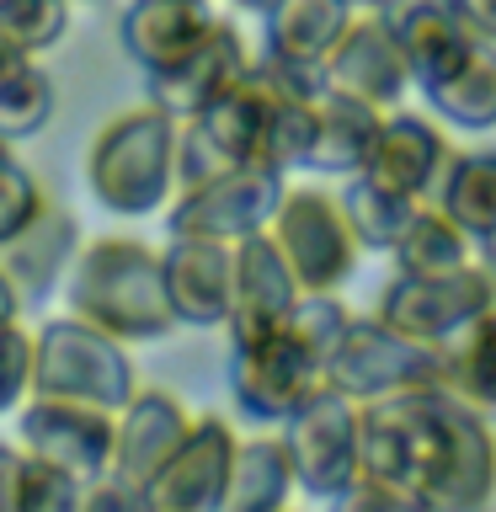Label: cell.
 Masks as SVG:
<instances>
[{"mask_svg":"<svg viewBox=\"0 0 496 512\" xmlns=\"http://www.w3.org/2000/svg\"><path fill=\"white\" fill-rule=\"evenodd\" d=\"M299 294L304 288L294 278V267L283 262L278 240L267 230L240 235L230 246V315H224L230 342H256V336L278 331Z\"/></svg>","mask_w":496,"mask_h":512,"instance_id":"14","label":"cell"},{"mask_svg":"<svg viewBox=\"0 0 496 512\" xmlns=\"http://www.w3.org/2000/svg\"><path fill=\"white\" fill-rule=\"evenodd\" d=\"M246 38H240L235 22H224V16H214V22L203 27L198 43H187L176 59L155 64V70H144V86H150V102L160 112H171L176 123L192 118L208 96L224 91L235 75H246Z\"/></svg>","mask_w":496,"mask_h":512,"instance_id":"15","label":"cell"},{"mask_svg":"<svg viewBox=\"0 0 496 512\" xmlns=\"http://www.w3.org/2000/svg\"><path fill=\"white\" fill-rule=\"evenodd\" d=\"M347 6H352V11H384L390 0H347Z\"/></svg>","mask_w":496,"mask_h":512,"instance_id":"41","label":"cell"},{"mask_svg":"<svg viewBox=\"0 0 496 512\" xmlns=\"http://www.w3.org/2000/svg\"><path fill=\"white\" fill-rule=\"evenodd\" d=\"M496 304V256L459 267V272H395L379 288V320L422 347H443L459 326Z\"/></svg>","mask_w":496,"mask_h":512,"instance_id":"6","label":"cell"},{"mask_svg":"<svg viewBox=\"0 0 496 512\" xmlns=\"http://www.w3.org/2000/svg\"><path fill=\"white\" fill-rule=\"evenodd\" d=\"M86 187L118 219L160 214L176 192V118L155 102L107 118L86 150Z\"/></svg>","mask_w":496,"mask_h":512,"instance_id":"3","label":"cell"},{"mask_svg":"<svg viewBox=\"0 0 496 512\" xmlns=\"http://www.w3.org/2000/svg\"><path fill=\"white\" fill-rule=\"evenodd\" d=\"M448 139L443 128L422 118V112H379V128H374V144H368L363 155V176H374V182L406 192V198H432V187H438V176L448 166Z\"/></svg>","mask_w":496,"mask_h":512,"instance_id":"18","label":"cell"},{"mask_svg":"<svg viewBox=\"0 0 496 512\" xmlns=\"http://www.w3.org/2000/svg\"><path fill=\"white\" fill-rule=\"evenodd\" d=\"M43 208V187L11 150H0V246L22 235V224Z\"/></svg>","mask_w":496,"mask_h":512,"instance_id":"34","label":"cell"},{"mask_svg":"<svg viewBox=\"0 0 496 512\" xmlns=\"http://www.w3.org/2000/svg\"><path fill=\"white\" fill-rule=\"evenodd\" d=\"M320 70H326L331 91H347V96H358V102L379 107V112L400 107V96L411 91L406 54H400L384 11H352L342 38L326 48V59H320Z\"/></svg>","mask_w":496,"mask_h":512,"instance_id":"12","label":"cell"},{"mask_svg":"<svg viewBox=\"0 0 496 512\" xmlns=\"http://www.w3.org/2000/svg\"><path fill=\"white\" fill-rule=\"evenodd\" d=\"M27 59H38V54H27V48L16 43V38H6V32H0V75L16 70V64H27Z\"/></svg>","mask_w":496,"mask_h":512,"instance_id":"39","label":"cell"},{"mask_svg":"<svg viewBox=\"0 0 496 512\" xmlns=\"http://www.w3.org/2000/svg\"><path fill=\"white\" fill-rule=\"evenodd\" d=\"M187 406L166 390H139L118 406V416H112V470L123 486H134L144 496V486L160 475V464H166L176 454V443H182L187 432Z\"/></svg>","mask_w":496,"mask_h":512,"instance_id":"16","label":"cell"},{"mask_svg":"<svg viewBox=\"0 0 496 512\" xmlns=\"http://www.w3.org/2000/svg\"><path fill=\"white\" fill-rule=\"evenodd\" d=\"M27 390H32V331H22V320H6L0 326V416L22 406Z\"/></svg>","mask_w":496,"mask_h":512,"instance_id":"35","label":"cell"},{"mask_svg":"<svg viewBox=\"0 0 496 512\" xmlns=\"http://www.w3.org/2000/svg\"><path fill=\"white\" fill-rule=\"evenodd\" d=\"M80 240H86L80 235V219L70 214V208L43 198V208L22 224V235L0 246V267H6V278L16 283L22 304H43L48 294H54L59 278L75 262Z\"/></svg>","mask_w":496,"mask_h":512,"instance_id":"19","label":"cell"},{"mask_svg":"<svg viewBox=\"0 0 496 512\" xmlns=\"http://www.w3.org/2000/svg\"><path fill=\"white\" fill-rule=\"evenodd\" d=\"M0 32L27 54H48L70 32V0H0Z\"/></svg>","mask_w":496,"mask_h":512,"instance_id":"32","label":"cell"},{"mask_svg":"<svg viewBox=\"0 0 496 512\" xmlns=\"http://www.w3.org/2000/svg\"><path fill=\"white\" fill-rule=\"evenodd\" d=\"M16 475H22V448L0 443V512H16Z\"/></svg>","mask_w":496,"mask_h":512,"instance_id":"37","label":"cell"},{"mask_svg":"<svg viewBox=\"0 0 496 512\" xmlns=\"http://www.w3.org/2000/svg\"><path fill=\"white\" fill-rule=\"evenodd\" d=\"M374 128H379V107L326 86L315 96V139H310V155H304V171H326V176L363 171Z\"/></svg>","mask_w":496,"mask_h":512,"instance_id":"23","label":"cell"},{"mask_svg":"<svg viewBox=\"0 0 496 512\" xmlns=\"http://www.w3.org/2000/svg\"><path fill=\"white\" fill-rule=\"evenodd\" d=\"M294 496V464H288L283 432L262 438H235L230 480H224V512H267Z\"/></svg>","mask_w":496,"mask_h":512,"instance_id":"25","label":"cell"},{"mask_svg":"<svg viewBox=\"0 0 496 512\" xmlns=\"http://www.w3.org/2000/svg\"><path fill=\"white\" fill-rule=\"evenodd\" d=\"M496 496V422L443 384L363 400L358 475L347 507H438L470 512Z\"/></svg>","mask_w":496,"mask_h":512,"instance_id":"1","label":"cell"},{"mask_svg":"<svg viewBox=\"0 0 496 512\" xmlns=\"http://www.w3.org/2000/svg\"><path fill=\"white\" fill-rule=\"evenodd\" d=\"M214 16H219L214 0H128V11L118 22L123 54L139 70H155V64L182 54L187 43H198Z\"/></svg>","mask_w":496,"mask_h":512,"instance_id":"21","label":"cell"},{"mask_svg":"<svg viewBox=\"0 0 496 512\" xmlns=\"http://www.w3.org/2000/svg\"><path fill=\"white\" fill-rule=\"evenodd\" d=\"M166 272V299L176 310V326L219 331L230 315V240L208 235H171L160 251Z\"/></svg>","mask_w":496,"mask_h":512,"instance_id":"17","label":"cell"},{"mask_svg":"<svg viewBox=\"0 0 496 512\" xmlns=\"http://www.w3.org/2000/svg\"><path fill=\"white\" fill-rule=\"evenodd\" d=\"M320 384H326L320 363L283 326L256 336V342H230V395H235L240 416H251V422L278 427Z\"/></svg>","mask_w":496,"mask_h":512,"instance_id":"11","label":"cell"},{"mask_svg":"<svg viewBox=\"0 0 496 512\" xmlns=\"http://www.w3.org/2000/svg\"><path fill=\"white\" fill-rule=\"evenodd\" d=\"M384 16H390V32H395L400 54H406L411 86L443 80L480 43L475 32L464 27V16L454 11V0H390Z\"/></svg>","mask_w":496,"mask_h":512,"instance_id":"20","label":"cell"},{"mask_svg":"<svg viewBox=\"0 0 496 512\" xmlns=\"http://www.w3.org/2000/svg\"><path fill=\"white\" fill-rule=\"evenodd\" d=\"M283 176L278 166H262V160H246V166H224L203 182H192L176 192V203H166L171 214V235H208V240H235L267 230L272 208L283 198Z\"/></svg>","mask_w":496,"mask_h":512,"instance_id":"9","label":"cell"},{"mask_svg":"<svg viewBox=\"0 0 496 512\" xmlns=\"http://www.w3.org/2000/svg\"><path fill=\"white\" fill-rule=\"evenodd\" d=\"M267 16V54L294 59V64H320L326 48L342 38L352 6L347 0H272Z\"/></svg>","mask_w":496,"mask_h":512,"instance_id":"26","label":"cell"},{"mask_svg":"<svg viewBox=\"0 0 496 512\" xmlns=\"http://www.w3.org/2000/svg\"><path fill=\"white\" fill-rule=\"evenodd\" d=\"M336 198H342V214H347V224H352V235H358L363 251H390L395 235L406 230L411 208L422 203V198H406V192L374 182V176H363V171H352Z\"/></svg>","mask_w":496,"mask_h":512,"instance_id":"29","label":"cell"},{"mask_svg":"<svg viewBox=\"0 0 496 512\" xmlns=\"http://www.w3.org/2000/svg\"><path fill=\"white\" fill-rule=\"evenodd\" d=\"M267 235L278 240L283 262L294 267L304 294H336L358 272V235L342 214V198L326 187H283L278 208L267 219Z\"/></svg>","mask_w":496,"mask_h":512,"instance_id":"5","label":"cell"},{"mask_svg":"<svg viewBox=\"0 0 496 512\" xmlns=\"http://www.w3.org/2000/svg\"><path fill=\"white\" fill-rule=\"evenodd\" d=\"M22 294H16V283L6 278V267H0V326H6V320H22Z\"/></svg>","mask_w":496,"mask_h":512,"instance_id":"38","label":"cell"},{"mask_svg":"<svg viewBox=\"0 0 496 512\" xmlns=\"http://www.w3.org/2000/svg\"><path fill=\"white\" fill-rule=\"evenodd\" d=\"M230 6H235V11H256V16H262V11L272 6V0H230Z\"/></svg>","mask_w":496,"mask_h":512,"instance_id":"40","label":"cell"},{"mask_svg":"<svg viewBox=\"0 0 496 512\" xmlns=\"http://www.w3.org/2000/svg\"><path fill=\"white\" fill-rule=\"evenodd\" d=\"M64 294H70V315L91 320L107 336H118L123 347L166 342V336L182 331L171 299H166L160 251L134 235L80 240L75 262L64 272Z\"/></svg>","mask_w":496,"mask_h":512,"instance_id":"2","label":"cell"},{"mask_svg":"<svg viewBox=\"0 0 496 512\" xmlns=\"http://www.w3.org/2000/svg\"><path fill=\"white\" fill-rule=\"evenodd\" d=\"M326 384L352 395L358 406L400 390H422V384H438V347L411 342L379 315H352L336 352L326 358Z\"/></svg>","mask_w":496,"mask_h":512,"instance_id":"8","label":"cell"},{"mask_svg":"<svg viewBox=\"0 0 496 512\" xmlns=\"http://www.w3.org/2000/svg\"><path fill=\"white\" fill-rule=\"evenodd\" d=\"M432 203L475 240H496V150L448 155L438 187H432Z\"/></svg>","mask_w":496,"mask_h":512,"instance_id":"28","label":"cell"},{"mask_svg":"<svg viewBox=\"0 0 496 512\" xmlns=\"http://www.w3.org/2000/svg\"><path fill=\"white\" fill-rule=\"evenodd\" d=\"M112 416L86 400L64 395H22L16 406V448L32 459H48L80 480H96L112 470Z\"/></svg>","mask_w":496,"mask_h":512,"instance_id":"10","label":"cell"},{"mask_svg":"<svg viewBox=\"0 0 496 512\" xmlns=\"http://www.w3.org/2000/svg\"><path fill=\"white\" fill-rule=\"evenodd\" d=\"M230 459H235V427L214 411L192 416L176 454L144 486V507L150 512H219Z\"/></svg>","mask_w":496,"mask_h":512,"instance_id":"13","label":"cell"},{"mask_svg":"<svg viewBox=\"0 0 496 512\" xmlns=\"http://www.w3.org/2000/svg\"><path fill=\"white\" fill-rule=\"evenodd\" d=\"M48 118H54V75L38 59L0 75V150H16V144L38 139Z\"/></svg>","mask_w":496,"mask_h":512,"instance_id":"30","label":"cell"},{"mask_svg":"<svg viewBox=\"0 0 496 512\" xmlns=\"http://www.w3.org/2000/svg\"><path fill=\"white\" fill-rule=\"evenodd\" d=\"M427 102L454 128H496V43H475L443 80H432Z\"/></svg>","mask_w":496,"mask_h":512,"instance_id":"27","label":"cell"},{"mask_svg":"<svg viewBox=\"0 0 496 512\" xmlns=\"http://www.w3.org/2000/svg\"><path fill=\"white\" fill-rule=\"evenodd\" d=\"M139 390L134 358L118 336L96 331L80 315H59L32 331V395H64L118 411Z\"/></svg>","mask_w":496,"mask_h":512,"instance_id":"4","label":"cell"},{"mask_svg":"<svg viewBox=\"0 0 496 512\" xmlns=\"http://www.w3.org/2000/svg\"><path fill=\"white\" fill-rule=\"evenodd\" d=\"M80 491H86V480L59 470V464L48 459H32L22 454V475H16V512H70L80 507Z\"/></svg>","mask_w":496,"mask_h":512,"instance_id":"33","label":"cell"},{"mask_svg":"<svg viewBox=\"0 0 496 512\" xmlns=\"http://www.w3.org/2000/svg\"><path fill=\"white\" fill-rule=\"evenodd\" d=\"M347 320H352V310L336 294H299L288 320H283V331L294 336V342L320 363V374H326V358L336 352V342H342Z\"/></svg>","mask_w":496,"mask_h":512,"instance_id":"31","label":"cell"},{"mask_svg":"<svg viewBox=\"0 0 496 512\" xmlns=\"http://www.w3.org/2000/svg\"><path fill=\"white\" fill-rule=\"evenodd\" d=\"M70 6H96V0H70Z\"/></svg>","mask_w":496,"mask_h":512,"instance_id":"42","label":"cell"},{"mask_svg":"<svg viewBox=\"0 0 496 512\" xmlns=\"http://www.w3.org/2000/svg\"><path fill=\"white\" fill-rule=\"evenodd\" d=\"M390 256H395V272H459V267L480 262V256H496V240H475L432 198H422L411 208L406 230L395 235Z\"/></svg>","mask_w":496,"mask_h":512,"instance_id":"22","label":"cell"},{"mask_svg":"<svg viewBox=\"0 0 496 512\" xmlns=\"http://www.w3.org/2000/svg\"><path fill=\"white\" fill-rule=\"evenodd\" d=\"M438 384L486 422H496V304L438 347Z\"/></svg>","mask_w":496,"mask_h":512,"instance_id":"24","label":"cell"},{"mask_svg":"<svg viewBox=\"0 0 496 512\" xmlns=\"http://www.w3.org/2000/svg\"><path fill=\"white\" fill-rule=\"evenodd\" d=\"M358 400L320 384L283 416V448L294 464V486L315 502H342L358 475Z\"/></svg>","mask_w":496,"mask_h":512,"instance_id":"7","label":"cell"},{"mask_svg":"<svg viewBox=\"0 0 496 512\" xmlns=\"http://www.w3.org/2000/svg\"><path fill=\"white\" fill-rule=\"evenodd\" d=\"M454 11L464 16V27L480 43H496V0H454Z\"/></svg>","mask_w":496,"mask_h":512,"instance_id":"36","label":"cell"}]
</instances>
